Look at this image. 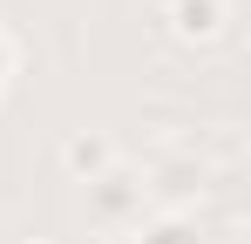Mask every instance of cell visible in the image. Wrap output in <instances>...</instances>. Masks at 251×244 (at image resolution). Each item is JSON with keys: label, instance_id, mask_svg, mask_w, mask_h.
<instances>
[{"label": "cell", "instance_id": "obj_4", "mask_svg": "<svg viewBox=\"0 0 251 244\" xmlns=\"http://www.w3.org/2000/svg\"><path fill=\"white\" fill-rule=\"evenodd\" d=\"M129 244H204V238H197V224L183 210H156V217H143L129 231Z\"/></svg>", "mask_w": 251, "mask_h": 244}, {"label": "cell", "instance_id": "obj_1", "mask_svg": "<svg viewBox=\"0 0 251 244\" xmlns=\"http://www.w3.org/2000/svg\"><path fill=\"white\" fill-rule=\"evenodd\" d=\"M88 190V217H95V224H109V231H136V224H143V176H129L123 163H116V170H109V176H95V183H82Z\"/></svg>", "mask_w": 251, "mask_h": 244}, {"label": "cell", "instance_id": "obj_2", "mask_svg": "<svg viewBox=\"0 0 251 244\" xmlns=\"http://www.w3.org/2000/svg\"><path fill=\"white\" fill-rule=\"evenodd\" d=\"M61 170H68L75 183H95V176H109V170H116V143H109L102 129H82V136H68V143H61Z\"/></svg>", "mask_w": 251, "mask_h": 244}, {"label": "cell", "instance_id": "obj_5", "mask_svg": "<svg viewBox=\"0 0 251 244\" xmlns=\"http://www.w3.org/2000/svg\"><path fill=\"white\" fill-rule=\"evenodd\" d=\"M7 75H14V41H7V27H0V88H7Z\"/></svg>", "mask_w": 251, "mask_h": 244}, {"label": "cell", "instance_id": "obj_3", "mask_svg": "<svg viewBox=\"0 0 251 244\" xmlns=\"http://www.w3.org/2000/svg\"><path fill=\"white\" fill-rule=\"evenodd\" d=\"M163 14H170V34H176V41H217L224 21H231L224 0H170Z\"/></svg>", "mask_w": 251, "mask_h": 244}]
</instances>
